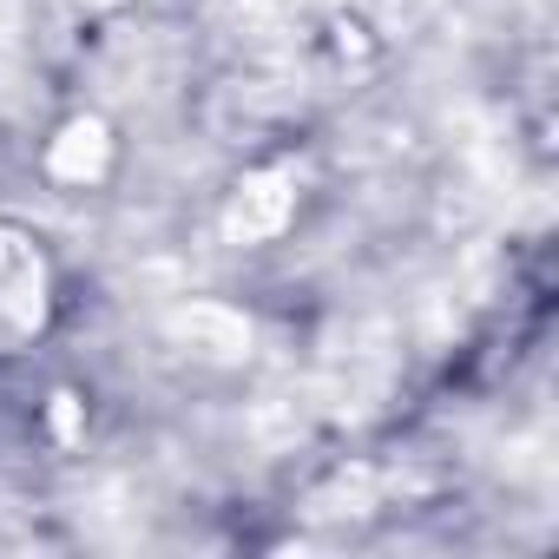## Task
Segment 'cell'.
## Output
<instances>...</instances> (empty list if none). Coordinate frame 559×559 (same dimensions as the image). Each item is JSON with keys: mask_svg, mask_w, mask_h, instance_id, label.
<instances>
[{"mask_svg": "<svg viewBox=\"0 0 559 559\" xmlns=\"http://www.w3.org/2000/svg\"><path fill=\"white\" fill-rule=\"evenodd\" d=\"M178 336H198L204 356H217V362H237L250 349V323H237L230 310H211V304H191L178 317Z\"/></svg>", "mask_w": 559, "mask_h": 559, "instance_id": "cell-2", "label": "cell"}, {"mask_svg": "<svg viewBox=\"0 0 559 559\" xmlns=\"http://www.w3.org/2000/svg\"><path fill=\"white\" fill-rule=\"evenodd\" d=\"M284 185H290L284 171L250 178V185H243V198L230 204V230H237V237H270L276 224L290 217V191H284Z\"/></svg>", "mask_w": 559, "mask_h": 559, "instance_id": "cell-1", "label": "cell"}, {"mask_svg": "<svg viewBox=\"0 0 559 559\" xmlns=\"http://www.w3.org/2000/svg\"><path fill=\"white\" fill-rule=\"evenodd\" d=\"M99 8H112V0H99Z\"/></svg>", "mask_w": 559, "mask_h": 559, "instance_id": "cell-3", "label": "cell"}]
</instances>
